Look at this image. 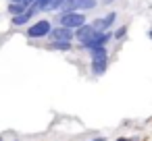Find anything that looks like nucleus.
Instances as JSON below:
<instances>
[{"label": "nucleus", "mask_w": 152, "mask_h": 141, "mask_svg": "<svg viewBox=\"0 0 152 141\" xmlns=\"http://www.w3.org/2000/svg\"><path fill=\"white\" fill-rule=\"evenodd\" d=\"M52 29H54V25H52L48 19H40V21H36V23H31V25L27 27L25 35H27L29 40H44V38H50Z\"/></svg>", "instance_id": "1"}, {"label": "nucleus", "mask_w": 152, "mask_h": 141, "mask_svg": "<svg viewBox=\"0 0 152 141\" xmlns=\"http://www.w3.org/2000/svg\"><path fill=\"white\" fill-rule=\"evenodd\" d=\"M56 23L63 25V27H69V29L77 31L79 27H83L88 23V19H86L83 13H58L56 15Z\"/></svg>", "instance_id": "2"}, {"label": "nucleus", "mask_w": 152, "mask_h": 141, "mask_svg": "<svg viewBox=\"0 0 152 141\" xmlns=\"http://www.w3.org/2000/svg\"><path fill=\"white\" fill-rule=\"evenodd\" d=\"M98 7V0H67L61 13H86Z\"/></svg>", "instance_id": "3"}, {"label": "nucleus", "mask_w": 152, "mask_h": 141, "mask_svg": "<svg viewBox=\"0 0 152 141\" xmlns=\"http://www.w3.org/2000/svg\"><path fill=\"white\" fill-rule=\"evenodd\" d=\"M115 21H117V13H108L104 17H96L92 21V25H94L96 31H110V27L115 25Z\"/></svg>", "instance_id": "4"}, {"label": "nucleus", "mask_w": 152, "mask_h": 141, "mask_svg": "<svg viewBox=\"0 0 152 141\" xmlns=\"http://www.w3.org/2000/svg\"><path fill=\"white\" fill-rule=\"evenodd\" d=\"M73 40H75V31L69 27H63V25L54 27L50 33V42H73Z\"/></svg>", "instance_id": "5"}, {"label": "nucleus", "mask_w": 152, "mask_h": 141, "mask_svg": "<svg viewBox=\"0 0 152 141\" xmlns=\"http://www.w3.org/2000/svg\"><path fill=\"white\" fill-rule=\"evenodd\" d=\"M96 33H98V31L94 29V25H92V23H86L83 27H79V29L75 31V40H77V42H79V46H81V44H88Z\"/></svg>", "instance_id": "6"}, {"label": "nucleus", "mask_w": 152, "mask_h": 141, "mask_svg": "<svg viewBox=\"0 0 152 141\" xmlns=\"http://www.w3.org/2000/svg\"><path fill=\"white\" fill-rule=\"evenodd\" d=\"M38 13H40V9H38V7H29V9H27L23 15H19V17H13L11 21H13V25H17V27H23V25H27V23H29V21H31V19H34Z\"/></svg>", "instance_id": "7"}, {"label": "nucleus", "mask_w": 152, "mask_h": 141, "mask_svg": "<svg viewBox=\"0 0 152 141\" xmlns=\"http://www.w3.org/2000/svg\"><path fill=\"white\" fill-rule=\"evenodd\" d=\"M27 9H29V7H27L25 2H9V7H7V11H9L11 17H19V15H23Z\"/></svg>", "instance_id": "8"}, {"label": "nucleus", "mask_w": 152, "mask_h": 141, "mask_svg": "<svg viewBox=\"0 0 152 141\" xmlns=\"http://www.w3.org/2000/svg\"><path fill=\"white\" fill-rule=\"evenodd\" d=\"M108 69V60H92V75L94 77H102Z\"/></svg>", "instance_id": "9"}, {"label": "nucleus", "mask_w": 152, "mask_h": 141, "mask_svg": "<svg viewBox=\"0 0 152 141\" xmlns=\"http://www.w3.org/2000/svg\"><path fill=\"white\" fill-rule=\"evenodd\" d=\"M48 50H54V52H71L73 50V42H50L48 44Z\"/></svg>", "instance_id": "10"}, {"label": "nucleus", "mask_w": 152, "mask_h": 141, "mask_svg": "<svg viewBox=\"0 0 152 141\" xmlns=\"http://www.w3.org/2000/svg\"><path fill=\"white\" fill-rule=\"evenodd\" d=\"M92 60H108V48L106 46H100V48H94L88 52Z\"/></svg>", "instance_id": "11"}, {"label": "nucleus", "mask_w": 152, "mask_h": 141, "mask_svg": "<svg viewBox=\"0 0 152 141\" xmlns=\"http://www.w3.org/2000/svg\"><path fill=\"white\" fill-rule=\"evenodd\" d=\"M52 2H54V0H38V2H36L34 7H38V9H40V13H50Z\"/></svg>", "instance_id": "12"}, {"label": "nucleus", "mask_w": 152, "mask_h": 141, "mask_svg": "<svg viewBox=\"0 0 152 141\" xmlns=\"http://www.w3.org/2000/svg\"><path fill=\"white\" fill-rule=\"evenodd\" d=\"M125 35H127V25H121V27H117V29L113 31V40H115V42L125 40Z\"/></svg>", "instance_id": "13"}, {"label": "nucleus", "mask_w": 152, "mask_h": 141, "mask_svg": "<svg viewBox=\"0 0 152 141\" xmlns=\"http://www.w3.org/2000/svg\"><path fill=\"white\" fill-rule=\"evenodd\" d=\"M65 2H67V0H54V2H52V9H50V13H54V11H63V7H65Z\"/></svg>", "instance_id": "14"}, {"label": "nucleus", "mask_w": 152, "mask_h": 141, "mask_svg": "<svg viewBox=\"0 0 152 141\" xmlns=\"http://www.w3.org/2000/svg\"><path fill=\"white\" fill-rule=\"evenodd\" d=\"M98 2H100V4H113L115 0H98Z\"/></svg>", "instance_id": "15"}, {"label": "nucleus", "mask_w": 152, "mask_h": 141, "mask_svg": "<svg viewBox=\"0 0 152 141\" xmlns=\"http://www.w3.org/2000/svg\"><path fill=\"white\" fill-rule=\"evenodd\" d=\"M115 141H133V139H129V137H119V139H115Z\"/></svg>", "instance_id": "16"}, {"label": "nucleus", "mask_w": 152, "mask_h": 141, "mask_svg": "<svg viewBox=\"0 0 152 141\" xmlns=\"http://www.w3.org/2000/svg\"><path fill=\"white\" fill-rule=\"evenodd\" d=\"M90 141H106L104 137H94V139H90Z\"/></svg>", "instance_id": "17"}, {"label": "nucleus", "mask_w": 152, "mask_h": 141, "mask_svg": "<svg viewBox=\"0 0 152 141\" xmlns=\"http://www.w3.org/2000/svg\"><path fill=\"white\" fill-rule=\"evenodd\" d=\"M36 2H38V0H27V7H34Z\"/></svg>", "instance_id": "18"}, {"label": "nucleus", "mask_w": 152, "mask_h": 141, "mask_svg": "<svg viewBox=\"0 0 152 141\" xmlns=\"http://www.w3.org/2000/svg\"><path fill=\"white\" fill-rule=\"evenodd\" d=\"M148 38H150V40H152V29H150V31H148Z\"/></svg>", "instance_id": "19"}, {"label": "nucleus", "mask_w": 152, "mask_h": 141, "mask_svg": "<svg viewBox=\"0 0 152 141\" xmlns=\"http://www.w3.org/2000/svg\"><path fill=\"white\" fill-rule=\"evenodd\" d=\"M13 141H19V139H13Z\"/></svg>", "instance_id": "20"}]
</instances>
